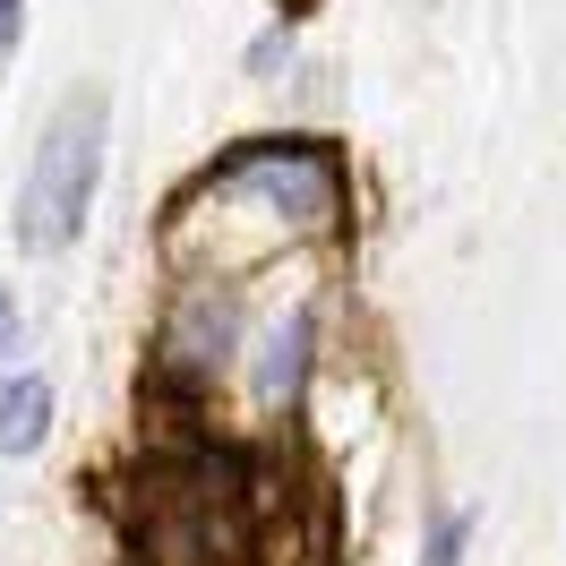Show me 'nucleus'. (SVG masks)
I'll return each instance as SVG.
<instances>
[{"label":"nucleus","instance_id":"5","mask_svg":"<svg viewBox=\"0 0 566 566\" xmlns=\"http://www.w3.org/2000/svg\"><path fill=\"white\" fill-rule=\"evenodd\" d=\"M52 412H61V395H52V378L43 369H9L0 378V455H35L43 438H52Z\"/></svg>","mask_w":566,"mask_h":566},{"label":"nucleus","instance_id":"3","mask_svg":"<svg viewBox=\"0 0 566 566\" xmlns=\"http://www.w3.org/2000/svg\"><path fill=\"white\" fill-rule=\"evenodd\" d=\"M232 335H241V310H232V292H214V283H189L172 301V318L155 335V369L172 378L180 395H198L223 378V360H232Z\"/></svg>","mask_w":566,"mask_h":566},{"label":"nucleus","instance_id":"1","mask_svg":"<svg viewBox=\"0 0 566 566\" xmlns=\"http://www.w3.org/2000/svg\"><path fill=\"white\" fill-rule=\"evenodd\" d=\"M104 180V95H77L52 112V129L35 146V172L18 189V241L27 249H70L86 207Z\"/></svg>","mask_w":566,"mask_h":566},{"label":"nucleus","instance_id":"7","mask_svg":"<svg viewBox=\"0 0 566 566\" xmlns=\"http://www.w3.org/2000/svg\"><path fill=\"white\" fill-rule=\"evenodd\" d=\"M18 335H27V318H18V301H9V283H0V353H18Z\"/></svg>","mask_w":566,"mask_h":566},{"label":"nucleus","instance_id":"8","mask_svg":"<svg viewBox=\"0 0 566 566\" xmlns=\"http://www.w3.org/2000/svg\"><path fill=\"white\" fill-rule=\"evenodd\" d=\"M18 35H27V0H0V52H9Z\"/></svg>","mask_w":566,"mask_h":566},{"label":"nucleus","instance_id":"4","mask_svg":"<svg viewBox=\"0 0 566 566\" xmlns=\"http://www.w3.org/2000/svg\"><path fill=\"white\" fill-rule=\"evenodd\" d=\"M310 353H318V318H310V310H292V318L266 326V344H258V403H266V412H301Z\"/></svg>","mask_w":566,"mask_h":566},{"label":"nucleus","instance_id":"6","mask_svg":"<svg viewBox=\"0 0 566 566\" xmlns=\"http://www.w3.org/2000/svg\"><path fill=\"white\" fill-rule=\"evenodd\" d=\"M463 549H472V506H447L421 541V566H463Z\"/></svg>","mask_w":566,"mask_h":566},{"label":"nucleus","instance_id":"2","mask_svg":"<svg viewBox=\"0 0 566 566\" xmlns=\"http://www.w3.org/2000/svg\"><path fill=\"white\" fill-rule=\"evenodd\" d=\"M198 189H258L266 214H283L292 232H335L344 223V164L318 138H249Z\"/></svg>","mask_w":566,"mask_h":566}]
</instances>
